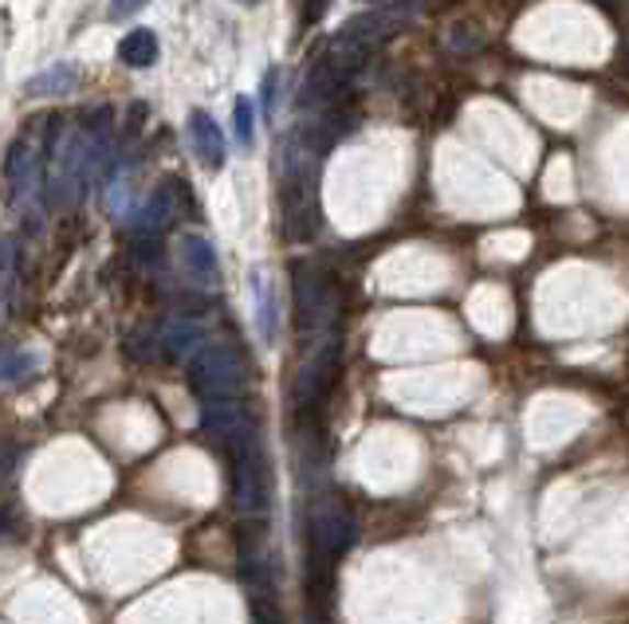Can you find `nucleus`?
I'll return each mask as SVG.
<instances>
[{"instance_id": "nucleus-11", "label": "nucleus", "mask_w": 629, "mask_h": 624, "mask_svg": "<svg viewBox=\"0 0 629 624\" xmlns=\"http://www.w3.org/2000/svg\"><path fill=\"white\" fill-rule=\"evenodd\" d=\"M166 350H169V358L201 354V327L198 322H173V327L166 330Z\"/></svg>"}, {"instance_id": "nucleus-2", "label": "nucleus", "mask_w": 629, "mask_h": 624, "mask_svg": "<svg viewBox=\"0 0 629 624\" xmlns=\"http://www.w3.org/2000/svg\"><path fill=\"white\" fill-rule=\"evenodd\" d=\"M189 382H193L201 409L205 405H228L245 389V362H240L233 345H205L189 362Z\"/></svg>"}, {"instance_id": "nucleus-9", "label": "nucleus", "mask_w": 629, "mask_h": 624, "mask_svg": "<svg viewBox=\"0 0 629 624\" xmlns=\"http://www.w3.org/2000/svg\"><path fill=\"white\" fill-rule=\"evenodd\" d=\"M4 178H9L12 193L16 196H29L36 189V178H40V154L32 141H12L9 149V169H4Z\"/></svg>"}, {"instance_id": "nucleus-13", "label": "nucleus", "mask_w": 629, "mask_h": 624, "mask_svg": "<svg viewBox=\"0 0 629 624\" xmlns=\"http://www.w3.org/2000/svg\"><path fill=\"white\" fill-rule=\"evenodd\" d=\"M256 303H260V338L263 342H272L276 338V298L263 275H256Z\"/></svg>"}, {"instance_id": "nucleus-15", "label": "nucleus", "mask_w": 629, "mask_h": 624, "mask_svg": "<svg viewBox=\"0 0 629 624\" xmlns=\"http://www.w3.org/2000/svg\"><path fill=\"white\" fill-rule=\"evenodd\" d=\"M260 103H263V114H268V118H272V114L280 111V67H272V71L263 75Z\"/></svg>"}, {"instance_id": "nucleus-14", "label": "nucleus", "mask_w": 629, "mask_h": 624, "mask_svg": "<svg viewBox=\"0 0 629 624\" xmlns=\"http://www.w3.org/2000/svg\"><path fill=\"white\" fill-rule=\"evenodd\" d=\"M233 122H236V141H240V146H252V138H256V103L248 99V94H240V99H236Z\"/></svg>"}, {"instance_id": "nucleus-19", "label": "nucleus", "mask_w": 629, "mask_h": 624, "mask_svg": "<svg viewBox=\"0 0 629 624\" xmlns=\"http://www.w3.org/2000/svg\"><path fill=\"white\" fill-rule=\"evenodd\" d=\"M374 4H385V0H374Z\"/></svg>"}, {"instance_id": "nucleus-17", "label": "nucleus", "mask_w": 629, "mask_h": 624, "mask_svg": "<svg viewBox=\"0 0 629 624\" xmlns=\"http://www.w3.org/2000/svg\"><path fill=\"white\" fill-rule=\"evenodd\" d=\"M330 0H307V20H319L323 12H327Z\"/></svg>"}, {"instance_id": "nucleus-1", "label": "nucleus", "mask_w": 629, "mask_h": 624, "mask_svg": "<svg viewBox=\"0 0 629 624\" xmlns=\"http://www.w3.org/2000/svg\"><path fill=\"white\" fill-rule=\"evenodd\" d=\"M280 220L288 240H311L319 232V181H315V154L288 138L280 149Z\"/></svg>"}, {"instance_id": "nucleus-5", "label": "nucleus", "mask_w": 629, "mask_h": 624, "mask_svg": "<svg viewBox=\"0 0 629 624\" xmlns=\"http://www.w3.org/2000/svg\"><path fill=\"white\" fill-rule=\"evenodd\" d=\"M186 131H189V146L198 154V161L205 169H221L228 158V146H225V134L216 126V118L209 111H189L186 118Z\"/></svg>"}, {"instance_id": "nucleus-3", "label": "nucleus", "mask_w": 629, "mask_h": 624, "mask_svg": "<svg viewBox=\"0 0 629 624\" xmlns=\"http://www.w3.org/2000/svg\"><path fill=\"white\" fill-rule=\"evenodd\" d=\"M295 318H300V330L330 327L335 318V283L315 268H295Z\"/></svg>"}, {"instance_id": "nucleus-18", "label": "nucleus", "mask_w": 629, "mask_h": 624, "mask_svg": "<svg viewBox=\"0 0 629 624\" xmlns=\"http://www.w3.org/2000/svg\"><path fill=\"white\" fill-rule=\"evenodd\" d=\"M240 4H256V0H240Z\"/></svg>"}, {"instance_id": "nucleus-4", "label": "nucleus", "mask_w": 629, "mask_h": 624, "mask_svg": "<svg viewBox=\"0 0 629 624\" xmlns=\"http://www.w3.org/2000/svg\"><path fill=\"white\" fill-rule=\"evenodd\" d=\"M414 4H422V0H394V4H385V9L358 12V16H350L347 24L338 29V36L374 47V44H382V39H390L394 32H402L405 24H409V16L417 12Z\"/></svg>"}, {"instance_id": "nucleus-10", "label": "nucleus", "mask_w": 629, "mask_h": 624, "mask_svg": "<svg viewBox=\"0 0 629 624\" xmlns=\"http://www.w3.org/2000/svg\"><path fill=\"white\" fill-rule=\"evenodd\" d=\"M119 59L126 67H150L158 64V36L150 29H134L126 32V39L119 44Z\"/></svg>"}, {"instance_id": "nucleus-8", "label": "nucleus", "mask_w": 629, "mask_h": 624, "mask_svg": "<svg viewBox=\"0 0 629 624\" xmlns=\"http://www.w3.org/2000/svg\"><path fill=\"white\" fill-rule=\"evenodd\" d=\"M181 268H186V275L198 283V287L205 291L216 287V275H221L216 252H213V243L201 240V236H186V240H181Z\"/></svg>"}, {"instance_id": "nucleus-7", "label": "nucleus", "mask_w": 629, "mask_h": 624, "mask_svg": "<svg viewBox=\"0 0 629 624\" xmlns=\"http://www.w3.org/2000/svg\"><path fill=\"white\" fill-rule=\"evenodd\" d=\"M178 181H166L161 189H154L150 201L142 205V213L134 216V232L138 236H154V232H166L169 224H173V216H178Z\"/></svg>"}, {"instance_id": "nucleus-6", "label": "nucleus", "mask_w": 629, "mask_h": 624, "mask_svg": "<svg viewBox=\"0 0 629 624\" xmlns=\"http://www.w3.org/2000/svg\"><path fill=\"white\" fill-rule=\"evenodd\" d=\"M347 87H350V75H342L335 64L323 59V64L311 67V75L303 79L300 103L307 106V111H327L330 103H338V99L347 94Z\"/></svg>"}, {"instance_id": "nucleus-16", "label": "nucleus", "mask_w": 629, "mask_h": 624, "mask_svg": "<svg viewBox=\"0 0 629 624\" xmlns=\"http://www.w3.org/2000/svg\"><path fill=\"white\" fill-rule=\"evenodd\" d=\"M150 0H111V20H123V16H131V12H138V9H146Z\"/></svg>"}, {"instance_id": "nucleus-12", "label": "nucleus", "mask_w": 629, "mask_h": 624, "mask_svg": "<svg viewBox=\"0 0 629 624\" xmlns=\"http://www.w3.org/2000/svg\"><path fill=\"white\" fill-rule=\"evenodd\" d=\"M71 83H76L71 67H47L44 75L29 79V87H24V91H29V94H64V91H71Z\"/></svg>"}]
</instances>
